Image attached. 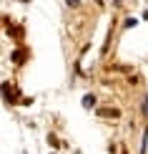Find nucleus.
I'll return each instance as SVG.
<instances>
[{
	"mask_svg": "<svg viewBox=\"0 0 148 154\" xmlns=\"http://www.w3.org/2000/svg\"><path fill=\"white\" fill-rule=\"evenodd\" d=\"M95 104V99H93V96H86V99H83V106H86V109H91Z\"/></svg>",
	"mask_w": 148,
	"mask_h": 154,
	"instance_id": "obj_1",
	"label": "nucleus"
},
{
	"mask_svg": "<svg viewBox=\"0 0 148 154\" xmlns=\"http://www.w3.org/2000/svg\"><path fill=\"white\" fill-rule=\"evenodd\" d=\"M143 111H146V116H148V101H146V106H143Z\"/></svg>",
	"mask_w": 148,
	"mask_h": 154,
	"instance_id": "obj_2",
	"label": "nucleus"
}]
</instances>
